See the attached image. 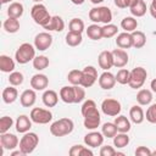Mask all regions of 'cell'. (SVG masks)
I'll return each instance as SVG.
<instances>
[{
    "label": "cell",
    "instance_id": "obj_1",
    "mask_svg": "<svg viewBox=\"0 0 156 156\" xmlns=\"http://www.w3.org/2000/svg\"><path fill=\"white\" fill-rule=\"evenodd\" d=\"M73 128H74L73 121L71 118L63 117V118H60V119L55 121L54 123H51L50 133L54 136H65V135L71 134Z\"/></svg>",
    "mask_w": 156,
    "mask_h": 156
},
{
    "label": "cell",
    "instance_id": "obj_2",
    "mask_svg": "<svg viewBox=\"0 0 156 156\" xmlns=\"http://www.w3.org/2000/svg\"><path fill=\"white\" fill-rule=\"evenodd\" d=\"M35 57V46L29 43H23L15 52V58L20 65H26L29 61H33Z\"/></svg>",
    "mask_w": 156,
    "mask_h": 156
},
{
    "label": "cell",
    "instance_id": "obj_3",
    "mask_svg": "<svg viewBox=\"0 0 156 156\" xmlns=\"http://www.w3.org/2000/svg\"><path fill=\"white\" fill-rule=\"evenodd\" d=\"M89 18L94 23H111L112 21V12L107 6H99V7H93L89 11Z\"/></svg>",
    "mask_w": 156,
    "mask_h": 156
},
{
    "label": "cell",
    "instance_id": "obj_4",
    "mask_svg": "<svg viewBox=\"0 0 156 156\" xmlns=\"http://www.w3.org/2000/svg\"><path fill=\"white\" fill-rule=\"evenodd\" d=\"M30 16L34 20V22L41 27H44L45 24L49 23V21L51 20L52 16H50L49 11L46 10V7L43 5V4H35L32 10H30Z\"/></svg>",
    "mask_w": 156,
    "mask_h": 156
},
{
    "label": "cell",
    "instance_id": "obj_5",
    "mask_svg": "<svg viewBox=\"0 0 156 156\" xmlns=\"http://www.w3.org/2000/svg\"><path fill=\"white\" fill-rule=\"evenodd\" d=\"M39 144V136L33 132H27L20 140V149L24 152V155L32 154Z\"/></svg>",
    "mask_w": 156,
    "mask_h": 156
},
{
    "label": "cell",
    "instance_id": "obj_6",
    "mask_svg": "<svg viewBox=\"0 0 156 156\" xmlns=\"http://www.w3.org/2000/svg\"><path fill=\"white\" fill-rule=\"evenodd\" d=\"M147 77V72L144 67H135L130 71V79L128 85L132 89H139L144 85Z\"/></svg>",
    "mask_w": 156,
    "mask_h": 156
},
{
    "label": "cell",
    "instance_id": "obj_7",
    "mask_svg": "<svg viewBox=\"0 0 156 156\" xmlns=\"http://www.w3.org/2000/svg\"><path fill=\"white\" fill-rule=\"evenodd\" d=\"M29 117L37 124H46L52 119V113L49 110L40 108V107H34V108H32Z\"/></svg>",
    "mask_w": 156,
    "mask_h": 156
},
{
    "label": "cell",
    "instance_id": "obj_8",
    "mask_svg": "<svg viewBox=\"0 0 156 156\" xmlns=\"http://www.w3.org/2000/svg\"><path fill=\"white\" fill-rule=\"evenodd\" d=\"M121 102L116 99H105L101 102V111L106 116H118L121 112Z\"/></svg>",
    "mask_w": 156,
    "mask_h": 156
},
{
    "label": "cell",
    "instance_id": "obj_9",
    "mask_svg": "<svg viewBox=\"0 0 156 156\" xmlns=\"http://www.w3.org/2000/svg\"><path fill=\"white\" fill-rule=\"evenodd\" d=\"M52 44V35L48 32H41L35 35L34 38V46L39 51L48 50Z\"/></svg>",
    "mask_w": 156,
    "mask_h": 156
},
{
    "label": "cell",
    "instance_id": "obj_10",
    "mask_svg": "<svg viewBox=\"0 0 156 156\" xmlns=\"http://www.w3.org/2000/svg\"><path fill=\"white\" fill-rule=\"evenodd\" d=\"M83 71V78L80 85L84 88H90L98 80V69L94 66H87Z\"/></svg>",
    "mask_w": 156,
    "mask_h": 156
},
{
    "label": "cell",
    "instance_id": "obj_11",
    "mask_svg": "<svg viewBox=\"0 0 156 156\" xmlns=\"http://www.w3.org/2000/svg\"><path fill=\"white\" fill-rule=\"evenodd\" d=\"M0 144H1V147H4L5 150H15L20 141H18V138L15 135V134H11V133H2L1 136H0Z\"/></svg>",
    "mask_w": 156,
    "mask_h": 156
},
{
    "label": "cell",
    "instance_id": "obj_12",
    "mask_svg": "<svg viewBox=\"0 0 156 156\" xmlns=\"http://www.w3.org/2000/svg\"><path fill=\"white\" fill-rule=\"evenodd\" d=\"M112 56H113V67L117 68H123L129 60V56L127 54V51L124 49H115L112 51Z\"/></svg>",
    "mask_w": 156,
    "mask_h": 156
},
{
    "label": "cell",
    "instance_id": "obj_13",
    "mask_svg": "<svg viewBox=\"0 0 156 156\" xmlns=\"http://www.w3.org/2000/svg\"><path fill=\"white\" fill-rule=\"evenodd\" d=\"M101 122V117H100V112L99 110H95L90 113H88L87 116H84V127L87 129L94 130L100 126Z\"/></svg>",
    "mask_w": 156,
    "mask_h": 156
},
{
    "label": "cell",
    "instance_id": "obj_14",
    "mask_svg": "<svg viewBox=\"0 0 156 156\" xmlns=\"http://www.w3.org/2000/svg\"><path fill=\"white\" fill-rule=\"evenodd\" d=\"M49 85V78L43 73H37L30 78V87L34 90H45Z\"/></svg>",
    "mask_w": 156,
    "mask_h": 156
},
{
    "label": "cell",
    "instance_id": "obj_15",
    "mask_svg": "<svg viewBox=\"0 0 156 156\" xmlns=\"http://www.w3.org/2000/svg\"><path fill=\"white\" fill-rule=\"evenodd\" d=\"M104 134L99 132H90L84 136V143L89 147H98L101 146L104 143Z\"/></svg>",
    "mask_w": 156,
    "mask_h": 156
},
{
    "label": "cell",
    "instance_id": "obj_16",
    "mask_svg": "<svg viewBox=\"0 0 156 156\" xmlns=\"http://www.w3.org/2000/svg\"><path fill=\"white\" fill-rule=\"evenodd\" d=\"M115 84H116V76H113L111 72L105 71L102 74H100L99 77L100 88H102L104 90H110L115 87Z\"/></svg>",
    "mask_w": 156,
    "mask_h": 156
},
{
    "label": "cell",
    "instance_id": "obj_17",
    "mask_svg": "<svg viewBox=\"0 0 156 156\" xmlns=\"http://www.w3.org/2000/svg\"><path fill=\"white\" fill-rule=\"evenodd\" d=\"M98 62L100 68H102L104 71H108L111 67H113V56H112V51L105 50L101 51L99 57H98Z\"/></svg>",
    "mask_w": 156,
    "mask_h": 156
},
{
    "label": "cell",
    "instance_id": "obj_18",
    "mask_svg": "<svg viewBox=\"0 0 156 156\" xmlns=\"http://www.w3.org/2000/svg\"><path fill=\"white\" fill-rule=\"evenodd\" d=\"M35 100H37V94L34 89H26L20 96V101L23 107H32L35 104Z\"/></svg>",
    "mask_w": 156,
    "mask_h": 156
},
{
    "label": "cell",
    "instance_id": "obj_19",
    "mask_svg": "<svg viewBox=\"0 0 156 156\" xmlns=\"http://www.w3.org/2000/svg\"><path fill=\"white\" fill-rule=\"evenodd\" d=\"M32 122L33 121L30 119V117H28L26 115L18 116L17 119H16V130L18 133H23V134L29 132V129L32 127Z\"/></svg>",
    "mask_w": 156,
    "mask_h": 156
},
{
    "label": "cell",
    "instance_id": "obj_20",
    "mask_svg": "<svg viewBox=\"0 0 156 156\" xmlns=\"http://www.w3.org/2000/svg\"><path fill=\"white\" fill-rule=\"evenodd\" d=\"M116 45L121 49H129L133 46V39H132V33L129 32H123L117 35L116 38Z\"/></svg>",
    "mask_w": 156,
    "mask_h": 156
},
{
    "label": "cell",
    "instance_id": "obj_21",
    "mask_svg": "<svg viewBox=\"0 0 156 156\" xmlns=\"http://www.w3.org/2000/svg\"><path fill=\"white\" fill-rule=\"evenodd\" d=\"M129 117H130V121L135 124H140L144 122L145 119V113L143 111V108L140 107V105H134L130 107L129 110Z\"/></svg>",
    "mask_w": 156,
    "mask_h": 156
},
{
    "label": "cell",
    "instance_id": "obj_22",
    "mask_svg": "<svg viewBox=\"0 0 156 156\" xmlns=\"http://www.w3.org/2000/svg\"><path fill=\"white\" fill-rule=\"evenodd\" d=\"M41 99H43V102H44V105L46 107H54L58 102V95H57V93L55 90H51V89L45 90L44 94H43V96H41Z\"/></svg>",
    "mask_w": 156,
    "mask_h": 156
},
{
    "label": "cell",
    "instance_id": "obj_23",
    "mask_svg": "<svg viewBox=\"0 0 156 156\" xmlns=\"http://www.w3.org/2000/svg\"><path fill=\"white\" fill-rule=\"evenodd\" d=\"M63 28H65V22L60 16H52L49 23L44 26V29L55 30V32H62Z\"/></svg>",
    "mask_w": 156,
    "mask_h": 156
},
{
    "label": "cell",
    "instance_id": "obj_24",
    "mask_svg": "<svg viewBox=\"0 0 156 156\" xmlns=\"http://www.w3.org/2000/svg\"><path fill=\"white\" fill-rule=\"evenodd\" d=\"M17 98H18V91L13 85L7 87L2 90V100L5 104H12L17 100Z\"/></svg>",
    "mask_w": 156,
    "mask_h": 156
},
{
    "label": "cell",
    "instance_id": "obj_25",
    "mask_svg": "<svg viewBox=\"0 0 156 156\" xmlns=\"http://www.w3.org/2000/svg\"><path fill=\"white\" fill-rule=\"evenodd\" d=\"M113 123H115L117 130L121 132V133H128L130 130V127H132L130 126V121L126 116H117L115 118Z\"/></svg>",
    "mask_w": 156,
    "mask_h": 156
},
{
    "label": "cell",
    "instance_id": "obj_26",
    "mask_svg": "<svg viewBox=\"0 0 156 156\" xmlns=\"http://www.w3.org/2000/svg\"><path fill=\"white\" fill-rule=\"evenodd\" d=\"M0 69L4 73H11L15 69V61L7 56V55H1L0 56Z\"/></svg>",
    "mask_w": 156,
    "mask_h": 156
},
{
    "label": "cell",
    "instance_id": "obj_27",
    "mask_svg": "<svg viewBox=\"0 0 156 156\" xmlns=\"http://www.w3.org/2000/svg\"><path fill=\"white\" fill-rule=\"evenodd\" d=\"M136 101L140 106H146L150 105L152 101V93L149 89H141L136 94Z\"/></svg>",
    "mask_w": 156,
    "mask_h": 156
},
{
    "label": "cell",
    "instance_id": "obj_28",
    "mask_svg": "<svg viewBox=\"0 0 156 156\" xmlns=\"http://www.w3.org/2000/svg\"><path fill=\"white\" fill-rule=\"evenodd\" d=\"M87 35L91 40H100L102 38V27L98 23H93L87 28Z\"/></svg>",
    "mask_w": 156,
    "mask_h": 156
},
{
    "label": "cell",
    "instance_id": "obj_29",
    "mask_svg": "<svg viewBox=\"0 0 156 156\" xmlns=\"http://www.w3.org/2000/svg\"><path fill=\"white\" fill-rule=\"evenodd\" d=\"M60 99L66 104H74V90L73 85L62 87L60 90Z\"/></svg>",
    "mask_w": 156,
    "mask_h": 156
},
{
    "label": "cell",
    "instance_id": "obj_30",
    "mask_svg": "<svg viewBox=\"0 0 156 156\" xmlns=\"http://www.w3.org/2000/svg\"><path fill=\"white\" fill-rule=\"evenodd\" d=\"M132 39H133V48L135 49H141L146 44V35L141 30L132 32Z\"/></svg>",
    "mask_w": 156,
    "mask_h": 156
},
{
    "label": "cell",
    "instance_id": "obj_31",
    "mask_svg": "<svg viewBox=\"0 0 156 156\" xmlns=\"http://www.w3.org/2000/svg\"><path fill=\"white\" fill-rule=\"evenodd\" d=\"M83 41V37H82V33H78V32H68L66 34V44L68 46H78L80 45Z\"/></svg>",
    "mask_w": 156,
    "mask_h": 156
},
{
    "label": "cell",
    "instance_id": "obj_32",
    "mask_svg": "<svg viewBox=\"0 0 156 156\" xmlns=\"http://www.w3.org/2000/svg\"><path fill=\"white\" fill-rule=\"evenodd\" d=\"M7 15L9 17H13V18H20L23 15V5L21 2H11L10 6L7 7Z\"/></svg>",
    "mask_w": 156,
    "mask_h": 156
},
{
    "label": "cell",
    "instance_id": "obj_33",
    "mask_svg": "<svg viewBox=\"0 0 156 156\" xmlns=\"http://www.w3.org/2000/svg\"><path fill=\"white\" fill-rule=\"evenodd\" d=\"M68 154L71 156H93L94 155L90 149H88V147H85L83 145H73L69 149Z\"/></svg>",
    "mask_w": 156,
    "mask_h": 156
},
{
    "label": "cell",
    "instance_id": "obj_34",
    "mask_svg": "<svg viewBox=\"0 0 156 156\" xmlns=\"http://www.w3.org/2000/svg\"><path fill=\"white\" fill-rule=\"evenodd\" d=\"M121 27L122 29H124L126 32H134L136 30V27H138V21L133 17V16H129V17H124L121 22Z\"/></svg>",
    "mask_w": 156,
    "mask_h": 156
},
{
    "label": "cell",
    "instance_id": "obj_35",
    "mask_svg": "<svg viewBox=\"0 0 156 156\" xmlns=\"http://www.w3.org/2000/svg\"><path fill=\"white\" fill-rule=\"evenodd\" d=\"M4 29L7 32V33H16L18 32L20 29V21L18 18H13V17H9L7 20H5L4 22Z\"/></svg>",
    "mask_w": 156,
    "mask_h": 156
},
{
    "label": "cell",
    "instance_id": "obj_36",
    "mask_svg": "<svg viewBox=\"0 0 156 156\" xmlns=\"http://www.w3.org/2000/svg\"><path fill=\"white\" fill-rule=\"evenodd\" d=\"M130 13L133 17H143L146 13V4L144 0H138L135 5L130 7Z\"/></svg>",
    "mask_w": 156,
    "mask_h": 156
},
{
    "label": "cell",
    "instance_id": "obj_37",
    "mask_svg": "<svg viewBox=\"0 0 156 156\" xmlns=\"http://www.w3.org/2000/svg\"><path fill=\"white\" fill-rule=\"evenodd\" d=\"M129 144V136L127 133H118L113 136V145L117 147V149H122V147H126L127 145Z\"/></svg>",
    "mask_w": 156,
    "mask_h": 156
},
{
    "label": "cell",
    "instance_id": "obj_38",
    "mask_svg": "<svg viewBox=\"0 0 156 156\" xmlns=\"http://www.w3.org/2000/svg\"><path fill=\"white\" fill-rule=\"evenodd\" d=\"M82 78H83V71L80 69H72L67 76V79L72 85H80Z\"/></svg>",
    "mask_w": 156,
    "mask_h": 156
},
{
    "label": "cell",
    "instance_id": "obj_39",
    "mask_svg": "<svg viewBox=\"0 0 156 156\" xmlns=\"http://www.w3.org/2000/svg\"><path fill=\"white\" fill-rule=\"evenodd\" d=\"M49 66V58L44 55H39V56H35L33 58V67L37 69V71H43L45 69L46 67Z\"/></svg>",
    "mask_w": 156,
    "mask_h": 156
},
{
    "label": "cell",
    "instance_id": "obj_40",
    "mask_svg": "<svg viewBox=\"0 0 156 156\" xmlns=\"http://www.w3.org/2000/svg\"><path fill=\"white\" fill-rule=\"evenodd\" d=\"M117 132L118 130H117L115 123H111V122H106L101 127V133L104 134L105 138H113L117 134Z\"/></svg>",
    "mask_w": 156,
    "mask_h": 156
},
{
    "label": "cell",
    "instance_id": "obj_41",
    "mask_svg": "<svg viewBox=\"0 0 156 156\" xmlns=\"http://www.w3.org/2000/svg\"><path fill=\"white\" fill-rule=\"evenodd\" d=\"M118 32V27L116 24H112V23H107L105 26H102V38H106V39H110L112 37H115Z\"/></svg>",
    "mask_w": 156,
    "mask_h": 156
},
{
    "label": "cell",
    "instance_id": "obj_42",
    "mask_svg": "<svg viewBox=\"0 0 156 156\" xmlns=\"http://www.w3.org/2000/svg\"><path fill=\"white\" fill-rule=\"evenodd\" d=\"M130 79V71H128L127 68H121L117 74H116V82L119 84H128Z\"/></svg>",
    "mask_w": 156,
    "mask_h": 156
},
{
    "label": "cell",
    "instance_id": "obj_43",
    "mask_svg": "<svg viewBox=\"0 0 156 156\" xmlns=\"http://www.w3.org/2000/svg\"><path fill=\"white\" fill-rule=\"evenodd\" d=\"M68 27H69L71 32H78V33H83V30L85 29L84 22L80 18H72Z\"/></svg>",
    "mask_w": 156,
    "mask_h": 156
},
{
    "label": "cell",
    "instance_id": "obj_44",
    "mask_svg": "<svg viewBox=\"0 0 156 156\" xmlns=\"http://www.w3.org/2000/svg\"><path fill=\"white\" fill-rule=\"evenodd\" d=\"M23 79H24L23 74H22L21 72H16V71L11 72L10 76H9V83H10L11 85H13V87L21 85V84L23 83Z\"/></svg>",
    "mask_w": 156,
    "mask_h": 156
},
{
    "label": "cell",
    "instance_id": "obj_45",
    "mask_svg": "<svg viewBox=\"0 0 156 156\" xmlns=\"http://www.w3.org/2000/svg\"><path fill=\"white\" fill-rule=\"evenodd\" d=\"M95 110H98L95 101L94 100H87V101L83 102L82 108H80V112H82V116L84 117L85 115H88V113H90V112H93Z\"/></svg>",
    "mask_w": 156,
    "mask_h": 156
},
{
    "label": "cell",
    "instance_id": "obj_46",
    "mask_svg": "<svg viewBox=\"0 0 156 156\" xmlns=\"http://www.w3.org/2000/svg\"><path fill=\"white\" fill-rule=\"evenodd\" d=\"M13 126V119L9 116H4L0 118V133H6Z\"/></svg>",
    "mask_w": 156,
    "mask_h": 156
},
{
    "label": "cell",
    "instance_id": "obj_47",
    "mask_svg": "<svg viewBox=\"0 0 156 156\" xmlns=\"http://www.w3.org/2000/svg\"><path fill=\"white\" fill-rule=\"evenodd\" d=\"M73 90H74V104L82 102L84 100V98H85L84 87H82V85H73Z\"/></svg>",
    "mask_w": 156,
    "mask_h": 156
},
{
    "label": "cell",
    "instance_id": "obj_48",
    "mask_svg": "<svg viewBox=\"0 0 156 156\" xmlns=\"http://www.w3.org/2000/svg\"><path fill=\"white\" fill-rule=\"evenodd\" d=\"M145 118L150 123H156V104H152L147 107Z\"/></svg>",
    "mask_w": 156,
    "mask_h": 156
},
{
    "label": "cell",
    "instance_id": "obj_49",
    "mask_svg": "<svg viewBox=\"0 0 156 156\" xmlns=\"http://www.w3.org/2000/svg\"><path fill=\"white\" fill-rule=\"evenodd\" d=\"M100 155H101V156H115V155H117V151H116L112 146L105 145V146H101V149H100Z\"/></svg>",
    "mask_w": 156,
    "mask_h": 156
},
{
    "label": "cell",
    "instance_id": "obj_50",
    "mask_svg": "<svg viewBox=\"0 0 156 156\" xmlns=\"http://www.w3.org/2000/svg\"><path fill=\"white\" fill-rule=\"evenodd\" d=\"M135 155L136 156H151L152 151L149 147H146V146H139L135 150Z\"/></svg>",
    "mask_w": 156,
    "mask_h": 156
},
{
    "label": "cell",
    "instance_id": "obj_51",
    "mask_svg": "<svg viewBox=\"0 0 156 156\" xmlns=\"http://www.w3.org/2000/svg\"><path fill=\"white\" fill-rule=\"evenodd\" d=\"M115 5L119 9H126V4H124V0H113Z\"/></svg>",
    "mask_w": 156,
    "mask_h": 156
},
{
    "label": "cell",
    "instance_id": "obj_52",
    "mask_svg": "<svg viewBox=\"0 0 156 156\" xmlns=\"http://www.w3.org/2000/svg\"><path fill=\"white\" fill-rule=\"evenodd\" d=\"M138 2V0H124V4H126V7H132L133 5H135Z\"/></svg>",
    "mask_w": 156,
    "mask_h": 156
},
{
    "label": "cell",
    "instance_id": "obj_53",
    "mask_svg": "<svg viewBox=\"0 0 156 156\" xmlns=\"http://www.w3.org/2000/svg\"><path fill=\"white\" fill-rule=\"evenodd\" d=\"M24 155V152L20 149V150H17V151H12L11 152V156H23Z\"/></svg>",
    "mask_w": 156,
    "mask_h": 156
},
{
    "label": "cell",
    "instance_id": "obj_54",
    "mask_svg": "<svg viewBox=\"0 0 156 156\" xmlns=\"http://www.w3.org/2000/svg\"><path fill=\"white\" fill-rule=\"evenodd\" d=\"M150 88H151V90H152L154 93H156V78L151 80V83H150Z\"/></svg>",
    "mask_w": 156,
    "mask_h": 156
},
{
    "label": "cell",
    "instance_id": "obj_55",
    "mask_svg": "<svg viewBox=\"0 0 156 156\" xmlns=\"http://www.w3.org/2000/svg\"><path fill=\"white\" fill-rule=\"evenodd\" d=\"M84 1H85V0H71V2L74 4V5H82Z\"/></svg>",
    "mask_w": 156,
    "mask_h": 156
},
{
    "label": "cell",
    "instance_id": "obj_56",
    "mask_svg": "<svg viewBox=\"0 0 156 156\" xmlns=\"http://www.w3.org/2000/svg\"><path fill=\"white\" fill-rule=\"evenodd\" d=\"M150 9H152V10H156V0H152V1H151Z\"/></svg>",
    "mask_w": 156,
    "mask_h": 156
},
{
    "label": "cell",
    "instance_id": "obj_57",
    "mask_svg": "<svg viewBox=\"0 0 156 156\" xmlns=\"http://www.w3.org/2000/svg\"><path fill=\"white\" fill-rule=\"evenodd\" d=\"M150 15L156 20V10H152V9H150Z\"/></svg>",
    "mask_w": 156,
    "mask_h": 156
},
{
    "label": "cell",
    "instance_id": "obj_58",
    "mask_svg": "<svg viewBox=\"0 0 156 156\" xmlns=\"http://www.w3.org/2000/svg\"><path fill=\"white\" fill-rule=\"evenodd\" d=\"M93 4H100V2H102L104 0H90Z\"/></svg>",
    "mask_w": 156,
    "mask_h": 156
},
{
    "label": "cell",
    "instance_id": "obj_59",
    "mask_svg": "<svg viewBox=\"0 0 156 156\" xmlns=\"http://www.w3.org/2000/svg\"><path fill=\"white\" fill-rule=\"evenodd\" d=\"M10 1H12V0H1V4H7Z\"/></svg>",
    "mask_w": 156,
    "mask_h": 156
},
{
    "label": "cell",
    "instance_id": "obj_60",
    "mask_svg": "<svg viewBox=\"0 0 156 156\" xmlns=\"http://www.w3.org/2000/svg\"><path fill=\"white\" fill-rule=\"evenodd\" d=\"M33 1H34V2H37V4H39V2H41L43 0H33Z\"/></svg>",
    "mask_w": 156,
    "mask_h": 156
},
{
    "label": "cell",
    "instance_id": "obj_61",
    "mask_svg": "<svg viewBox=\"0 0 156 156\" xmlns=\"http://www.w3.org/2000/svg\"><path fill=\"white\" fill-rule=\"evenodd\" d=\"M152 155H156V150H155V151H154V152H152Z\"/></svg>",
    "mask_w": 156,
    "mask_h": 156
}]
</instances>
